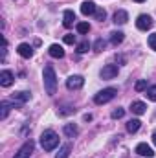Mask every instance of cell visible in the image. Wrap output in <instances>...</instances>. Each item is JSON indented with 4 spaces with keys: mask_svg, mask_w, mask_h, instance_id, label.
I'll return each mask as SVG.
<instances>
[{
    "mask_svg": "<svg viewBox=\"0 0 156 158\" xmlns=\"http://www.w3.org/2000/svg\"><path fill=\"white\" fill-rule=\"evenodd\" d=\"M42 79H44V90H46V94L48 96H55V92H57V76H55V70H53L51 64L44 66Z\"/></svg>",
    "mask_w": 156,
    "mask_h": 158,
    "instance_id": "6da1fadb",
    "label": "cell"
},
{
    "mask_svg": "<svg viewBox=\"0 0 156 158\" xmlns=\"http://www.w3.org/2000/svg\"><path fill=\"white\" fill-rule=\"evenodd\" d=\"M40 145H42L44 151H53L59 145V136L53 131H44L40 134Z\"/></svg>",
    "mask_w": 156,
    "mask_h": 158,
    "instance_id": "7a4b0ae2",
    "label": "cell"
},
{
    "mask_svg": "<svg viewBox=\"0 0 156 158\" xmlns=\"http://www.w3.org/2000/svg\"><path fill=\"white\" fill-rule=\"evenodd\" d=\"M117 90L116 88H103V90H99L96 96H94V103L96 105H105V103H109V101H112L114 98H116Z\"/></svg>",
    "mask_w": 156,
    "mask_h": 158,
    "instance_id": "3957f363",
    "label": "cell"
},
{
    "mask_svg": "<svg viewBox=\"0 0 156 158\" xmlns=\"http://www.w3.org/2000/svg\"><path fill=\"white\" fill-rule=\"evenodd\" d=\"M117 72H119V66L117 64H105L101 68L99 76H101V79H114L117 76Z\"/></svg>",
    "mask_w": 156,
    "mask_h": 158,
    "instance_id": "277c9868",
    "label": "cell"
},
{
    "mask_svg": "<svg viewBox=\"0 0 156 158\" xmlns=\"http://www.w3.org/2000/svg\"><path fill=\"white\" fill-rule=\"evenodd\" d=\"M153 19L149 17V15H140L138 17V20H136V28L138 30H142V31H147V30H151L153 28Z\"/></svg>",
    "mask_w": 156,
    "mask_h": 158,
    "instance_id": "5b68a950",
    "label": "cell"
},
{
    "mask_svg": "<svg viewBox=\"0 0 156 158\" xmlns=\"http://www.w3.org/2000/svg\"><path fill=\"white\" fill-rule=\"evenodd\" d=\"M83 85H84V79L81 76H70L66 79V88L68 90H79V88H83Z\"/></svg>",
    "mask_w": 156,
    "mask_h": 158,
    "instance_id": "8992f818",
    "label": "cell"
},
{
    "mask_svg": "<svg viewBox=\"0 0 156 158\" xmlns=\"http://www.w3.org/2000/svg\"><path fill=\"white\" fill-rule=\"evenodd\" d=\"M33 149H35V143L30 140V142H26V143L18 149V153L15 155V158H30V155L33 153Z\"/></svg>",
    "mask_w": 156,
    "mask_h": 158,
    "instance_id": "52a82bcc",
    "label": "cell"
},
{
    "mask_svg": "<svg viewBox=\"0 0 156 158\" xmlns=\"http://www.w3.org/2000/svg\"><path fill=\"white\" fill-rule=\"evenodd\" d=\"M13 81H15V76H13V72H9V70H2L0 72V85L2 86H11L13 85Z\"/></svg>",
    "mask_w": 156,
    "mask_h": 158,
    "instance_id": "ba28073f",
    "label": "cell"
},
{
    "mask_svg": "<svg viewBox=\"0 0 156 158\" xmlns=\"http://www.w3.org/2000/svg\"><path fill=\"white\" fill-rule=\"evenodd\" d=\"M96 9H97V6H96L92 0H86V2H83V4H81V13H83L84 17L94 15V13H96Z\"/></svg>",
    "mask_w": 156,
    "mask_h": 158,
    "instance_id": "9c48e42d",
    "label": "cell"
},
{
    "mask_svg": "<svg viewBox=\"0 0 156 158\" xmlns=\"http://www.w3.org/2000/svg\"><path fill=\"white\" fill-rule=\"evenodd\" d=\"M17 52H18V55H20V57H24V59H30V57L33 55V48H31L30 44H26V42H22V44H18V48H17Z\"/></svg>",
    "mask_w": 156,
    "mask_h": 158,
    "instance_id": "30bf717a",
    "label": "cell"
},
{
    "mask_svg": "<svg viewBox=\"0 0 156 158\" xmlns=\"http://www.w3.org/2000/svg\"><path fill=\"white\" fill-rule=\"evenodd\" d=\"M136 153H138L140 156H147V158H153V155H154V151H153L147 143H138V145H136Z\"/></svg>",
    "mask_w": 156,
    "mask_h": 158,
    "instance_id": "8fae6325",
    "label": "cell"
},
{
    "mask_svg": "<svg viewBox=\"0 0 156 158\" xmlns=\"http://www.w3.org/2000/svg\"><path fill=\"white\" fill-rule=\"evenodd\" d=\"M74 20H76V13L72 9H66L64 15H63V26L64 28H72L74 26Z\"/></svg>",
    "mask_w": 156,
    "mask_h": 158,
    "instance_id": "7c38bea8",
    "label": "cell"
},
{
    "mask_svg": "<svg viewBox=\"0 0 156 158\" xmlns=\"http://www.w3.org/2000/svg\"><path fill=\"white\" fill-rule=\"evenodd\" d=\"M130 110H132V114H136V116H142V114H145V110H147V105H145L143 101H132V105H130Z\"/></svg>",
    "mask_w": 156,
    "mask_h": 158,
    "instance_id": "4fadbf2b",
    "label": "cell"
},
{
    "mask_svg": "<svg viewBox=\"0 0 156 158\" xmlns=\"http://www.w3.org/2000/svg\"><path fill=\"white\" fill-rule=\"evenodd\" d=\"M48 53H50L53 59H63V57H64V50H63V46H59V44H51L50 50H48Z\"/></svg>",
    "mask_w": 156,
    "mask_h": 158,
    "instance_id": "5bb4252c",
    "label": "cell"
},
{
    "mask_svg": "<svg viewBox=\"0 0 156 158\" xmlns=\"http://www.w3.org/2000/svg\"><path fill=\"white\" fill-rule=\"evenodd\" d=\"M127 20H129V13L125 9H117L114 13V22L116 24H127Z\"/></svg>",
    "mask_w": 156,
    "mask_h": 158,
    "instance_id": "9a60e30c",
    "label": "cell"
},
{
    "mask_svg": "<svg viewBox=\"0 0 156 158\" xmlns=\"http://www.w3.org/2000/svg\"><path fill=\"white\" fill-rule=\"evenodd\" d=\"M63 132H64L68 138H74V136H77L79 129H77V125H76V123H66V125L63 127Z\"/></svg>",
    "mask_w": 156,
    "mask_h": 158,
    "instance_id": "2e32d148",
    "label": "cell"
},
{
    "mask_svg": "<svg viewBox=\"0 0 156 158\" xmlns=\"http://www.w3.org/2000/svg\"><path fill=\"white\" fill-rule=\"evenodd\" d=\"M30 98H31L30 92H17V94H13V101H17V103H26Z\"/></svg>",
    "mask_w": 156,
    "mask_h": 158,
    "instance_id": "e0dca14e",
    "label": "cell"
},
{
    "mask_svg": "<svg viewBox=\"0 0 156 158\" xmlns=\"http://www.w3.org/2000/svg\"><path fill=\"white\" fill-rule=\"evenodd\" d=\"M140 127H142V121H140V119H129V121H127V131H129V132H138V129H140Z\"/></svg>",
    "mask_w": 156,
    "mask_h": 158,
    "instance_id": "ac0fdd59",
    "label": "cell"
},
{
    "mask_svg": "<svg viewBox=\"0 0 156 158\" xmlns=\"http://www.w3.org/2000/svg\"><path fill=\"white\" fill-rule=\"evenodd\" d=\"M123 39H125V33H123V31H112V33H110V42H112L114 46L121 44Z\"/></svg>",
    "mask_w": 156,
    "mask_h": 158,
    "instance_id": "d6986e66",
    "label": "cell"
},
{
    "mask_svg": "<svg viewBox=\"0 0 156 158\" xmlns=\"http://www.w3.org/2000/svg\"><path fill=\"white\" fill-rule=\"evenodd\" d=\"M76 30H77V33H81V35H86L90 31V24L88 22H77Z\"/></svg>",
    "mask_w": 156,
    "mask_h": 158,
    "instance_id": "ffe728a7",
    "label": "cell"
},
{
    "mask_svg": "<svg viewBox=\"0 0 156 158\" xmlns=\"http://www.w3.org/2000/svg\"><path fill=\"white\" fill-rule=\"evenodd\" d=\"M70 151H72V145H70V143H66V145H63V147H61L59 155H57L55 158H68V156H70Z\"/></svg>",
    "mask_w": 156,
    "mask_h": 158,
    "instance_id": "44dd1931",
    "label": "cell"
},
{
    "mask_svg": "<svg viewBox=\"0 0 156 158\" xmlns=\"http://www.w3.org/2000/svg\"><path fill=\"white\" fill-rule=\"evenodd\" d=\"M0 109H2V112H0V118H2V119H6V118H7V114H9V109H11V105H9L7 101H2Z\"/></svg>",
    "mask_w": 156,
    "mask_h": 158,
    "instance_id": "7402d4cb",
    "label": "cell"
},
{
    "mask_svg": "<svg viewBox=\"0 0 156 158\" xmlns=\"http://www.w3.org/2000/svg\"><path fill=\"white\" fill-rule=\"evenodd\" d=\"M94 17H96V20L103 22V20L107 19V11H105L103 7H97V9H96V13H94Z\"/></svg>",
    "mask_w": 156,
    "mask_h": 158,
    "instance_id": "603a6c76",
    "label": "cell"
},
{
    "mask_svg": "<svg viewBox=\"0 0 156 158\" xmlns=\"http://www.w3.org/2000/svg\"><path fill=\"white\" fill-rule=\"evenodd\" d=\"M134 90H136V92H143V90H147V79H140V81L134 85Z\"/></svg>",
    "mask_w": 156,
    "mask_h": 158,
    "instance_id": "cb8c5ba5",
    "label": "cell"
},
{
    "mask_svg": "<svg viewBox=\"0 0 156 158\" xmlns=\"http://www.w3.org/2000/svg\"><path fill=\"white\" fill-rule=\"evenodd\" d=\"M145 96L151 99V101H156V85H153V86H149L147 90H145Z\"/></svg>",
    "mask_w": 156,
    "mask_h": 158,
    "instance_id": "d4e9b609",
    "label": "cell"
},
{
    "mask_svg": "<svg viewBox=\"0 0 156 158\" xmlns=\"http://www.w3.org/2000/svg\"><path fill=\"white\" fill-rule=\"evenodd\" d=\"M88 50H90V42H88V40H83V42H79L77 44V52L79 53H86Z\"/></svg>",
    "mask_w": 156,
    "mask_h": 158,
    "instance_id": "484cf974",
    "label": "cell"
},
{
    "mask_svg": "<svg viewBox=\"0 0 156 158\" xmlns=\"http://www.w3.org/2000/svg\"><path fill=\"white\" fill-rule=\"evenodd\" d=\"M105 46H107V42L103 39H97L96 42H94V52H103L105 50Z\"/></svg>",
    "mask_w": 156,
    "mask_h": 158,
    "instance_id": "4316f807",
    "label": "cell"
},
{
    "mask_svg": "<svg viewBox=\"0 0 156 158\" xmlns=\"http://www.w3.org/2000/svg\"><path fill=\"white\" fill-rule=\"evenodd\" d=\"M110 116H112V119H119V118H123V116H125V110H123L121 107H117V109L112 110V114H110Z\"/></svg>",
    "mask_w": 156,
    "mask_h": 158,
    "instance_id": "83f0119b",
    "label": "cell"
},
{
    "mask_svg": "<svg viewBox=\"0 0 156 158\" xmlns=\"http://www.w3.org/2000/svg\"><path fill=\"white\" fill-rule=\"evenodd\" d=\"M149 46H151V50H154L156 52V33L149 35Z\"/></svg>",
    "mask_w": 156,
    "mask_h": 158,
    "instance_id": "f1b7e54d",
    "label": "cell"
},
{
    "mask_svg": "<svg viewBox=\"0 0 156 158\" xmlns=\"http://www.w3.org/2000/svg\"><path fill=\"white\" fill-rule=\"evenodd\" d=\"M64 42H66V44H74V42H76V35L66 33V35H64Z\"/></svg>",
    "mask_w": 156,
    "mask_h": 158,
    "instance_id": "f546056e",
    "label": "cell"
},
{
    "mask_svg": "<svg viewBox=\"0 0 156 158\" xmlns=\"http://www.w3.org/2000/svg\"><path fill=\"white\" fill-rule=\"evenodd\" d=\"M153 143H154V145H156V131H154V132H153Z\"/></svg>",
    "mask_w": 156,
    "mask_h": 158,
    "instance_id": "4dcf8cb0",
    "label": "cell"
},
{
    "mask_svg": "<svg viewBox=\"0 0 156 158\" xmlns=\"http://www.w3.org/2000/svg\"><path fill=\"white\" fill-rule=\"evenodd\" d=\"M134 2H138V4H142V2H145V0H134Z\"/></svg>",
    "mask_w": 156,
    "mask_h": 158,
    "instance_id": "1f68e13d",
    "label": "cell"
}]
</instances>
